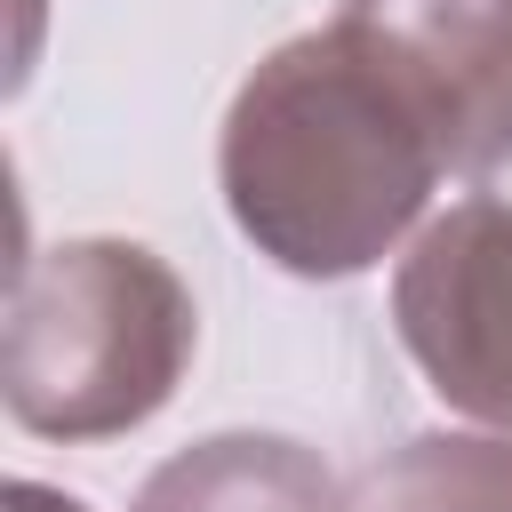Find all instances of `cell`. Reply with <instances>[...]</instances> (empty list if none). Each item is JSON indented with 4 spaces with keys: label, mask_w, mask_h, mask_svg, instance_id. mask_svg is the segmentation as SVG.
I'll use <instances>...</instances> for the list:
<instances>
[{
    "label": "cell",
    "mask_w": 512,
    "mask_h": 512,
    "mask_svg": "<svg viewBox=\"0 0 512 512\" xmlns=\"http://www.w3.org/2000/svg\"><path fill=\"white\" fill-rule=\"evenodd\" d=\"M224 208L304 280L368 272L456 168L448 112L352 24L272 48L224 112Z\"/></svg>",
    "instance_id": "obj_1"
},
{
    "label": "cell",
    "mask_w": 512,
    "mask_h": 512,
    "mask_svg": "<svg viewBox=\"0 0 512 512\" xmlns=\"http://www.w3.org/2000/svg\"><path fill=\"white\" fill-rule=\"evenodd\" d=\"M192 296L136 240H64L16 264L0 392L40 440H112L144 424L192 360Z\"/></svg>",
    "instance_id": "obj_2"
},
{
    "label": "cell",
    "mask_w": 512,
    "mask_h": 512,
    "mask_svg": "<svg viewBox=\"0 0 512 512\" xmlns=\"http://www.w3.org/2000/svg\"><path fill=\"white\" fill-rule=\"evenodd\" d=\"M392 328L448 408L512 432V208L456 200L432 216L400 256Z\"/></svg>",
    "instance_id": "obj_3"
},
{
    "label": "cell",
    "mask_w": 512,
    "mask_h": 512,
    "mask_svg": "<svg viewBox=\"0 0 512 512\" xmlns=\"http://www.w3.org/2000/svg\"><path fill=\"white\" fill-rule=\"evenodd\" d=\"M336 24L376 40L456 128L480 112V96L512 72V0H344Z\"/></svg>",
    "instance_id": "obj_4"
},
{
    "label": "cell",
    "mask_w": 512,
    "mask_h": 512,
    "mask_svg": "<svg viewBox=\"0 0 512 512\" xmlns=\"http://www.w3.org/2000/svg\"><path fill=\"white\" fill-rule=\"evenodd\" d=\"M136 512H352L336 472L280 432H216L184 456H168Z\"/></svg>",
    "instance_id": "obj_5"
},
{
    "label": "cell",
    "mask_w": 512,
    "mask_h": 512,
    "mask_svg": "<svg viewBox=\"0 0 512 512\" xmlns=\"http://www.w3.org/2000/svg\"><path fill=\"white\" fill-rule=\"evenodd\" d=\"M368 512H512V432H424L368 472Z\"/></svg>",
    "instance_id": "obj_6"
},
{
    "label": "cell",
    "mask_w": 512,
    "mask_h": 512,
    "mask_svg": "<svg viewBox=\"0 0 512 512\" xmlns=\"http://www.w3.org/2000/svg\"><path fill=\"white\" fill-rule=\"evenodd\" d=\"M456 176H464V200H496V208H512V72H504V80L480 96V112L464 120Z\"/></svg>",
    "instance_id": "obj_7"
},
{
    "label": "cell",
    "mask_w": 512,
    "mask_h": 512,
    "mask_svg": "<svg viewBox=\"0 0 512 512\" xmlns=\"http://www.w3.org/2000/svg\"><path fill=\"white\" fill-rule=\"evenodd\" d=\"M0 512H88V504H80V496H56V488H40V480H8Z\"/></svg>",
    "instance_id": "obj_8"
}]
</instances>
